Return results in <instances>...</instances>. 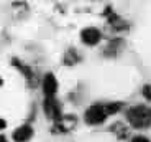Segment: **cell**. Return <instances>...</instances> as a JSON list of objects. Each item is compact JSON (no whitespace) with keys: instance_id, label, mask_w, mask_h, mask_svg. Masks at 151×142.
I'll return each mask as SVG.
<instances>
[{"instance_id":"cell-10","label":"cell","mask_w":151,"mask_h":142,"mask_svg":"<svg viewBox=\"0 0 151 142\" xmlns=\"http://www.w3.org/2000/svg\"><path fill=\"white\" fill-rule=\"evenodd\" d=\"M132 142H150V139L143 137V135H136V137L132 139Z\"/></svg>"},{"instance_id":"cell-4","label":"cell","mask_w":151,"mask_h":142,"mask_svg":"<svg viewBox=\"0 0 151 142\" xmlns=\"http://www.w3.org/2000/svg\"><path fill=\"white\" fill-rule=\"evenodd\" d=\"M76 124H77V119L74 116H61V119L54 122L53 132H69L76 127Z\"/></svg>"},{"instance_id":"cell-7","label":"cell","mask_w":151,"mask_h":142,"mask_svg":"<svg viewBox=\"0 0 151 142\" xmlns=\"http://www.w3.org/2000/svg\"><path fill=\"white\" fill-rule=\"evenodd\" d=\"M33 135V129L31 126L25 124V126H20L13 131V141L15 142H28Z\"/></svg>"},{"instance_id":"cell-8","label":"cell","mask_w":151,"mask_h":142,"mask_svg":"<svg viewBox=\"0 0 151 142\" xmlns=\"http://www.w3.org/2000/svg\"><path fill=\"white\" fill-rule=\"evenodd\" d=\"M12 63H13V66H15V68H18L20 71H22L23 74H25V76H27V79H33V73H31V69L28 68L27 65H23V63H20L18 60H12Z\"/></svg>"},{"instance_id":"cell-6","label":"cell","mask_w":151,"mask_h":142,"mask_svg":"<svg viewBox=\"0 0 151 142\" xmlns=\"http://www.w3.org/2000/svg\"><path fill=\"white\" fill-rule=\"evenodd\" d=\"M58 91V81L56 76L51 73H48L45 78H43V92H45L46 98H54Z\"/></svg>"},{"instance_id":"cell-13","label":"cell","mask_w":151,"mask_h":142,"mask_svg":"<svg viewBox=\"0 0 151 142\" xmlns=\"http://www.w3.org/2000/svg\"><path fill=\"white\" fill-rule=\"evenodd\" d=\"M2 84H4V79H2V78H0V86H2Z\"/></svg>"},{"instance_id":"cell-5","label":"cell","mask_w":151,"mask_h":142,"mask_svg":"<svg viewBox=\"0 0 151 142\" xmlns=\"http://www.w3.org/2000/svg\"><path fill=\"white\" fill-rule=\"evenodd\" d=\"M100 38H102L100 31H99L97 28H94V27L84 28V30L81 31V40H82V43H86V45H89V46L97 45V43L100 42Z\"/></svg>"},{"instance_id":"cell-12","label":"cell","mask_w":151,"mask_h":142,"mask_svg":"<svg viewBox=\"0 0 151 142\" xmlns=\"http://www.w3.org/2000/svg\"><path fill=\"white\" fill-rule=\"evenodd\" d=\"M0 142H8V141H7V137H5V135L0 134Z\"/></svg>"},{"instance_id":"cell-9","label":"cell","mask_w":151,"mask_h":142,"mask_svg":"<svg viewBox=\"0 0 151 142\" xmlns=\"http://www.w3.org/2000/svg\"><path fill=\"white\" fill-rule=\"evenodd\" d=\"M143 94L146 96V99H151V86H145V88H143Z\"/></svg>"},{"instance_id":"cell-3","label":"cell","mask_w":151,"mask_h":142,"mask_svg":"<svg viewBox=\"0 0 151 142\" xmlns=\"http://www.w3.org/2000/svg\"><path fill=\"white\" fill-rule=\"evenodd\" d=\"M43 108H45L46 116H48L49 119H53L54 122L61 119L63 111H61V104L58 103L56 98H45V104H43Z\"/></svg>"},{"instance_id":"cell-11","label":"cell","mask_w":151,"mask_h":142,"mask_svg":"<svg viewBox=\"0 0 151 142\" xmlns=\"http://www.w3.org/2000/svg\"><path fill=\"white\" fill-rule=\"evenodd\" d=\"M5 127H7V122H5V119H2V117H0V131H4Z\"/></svg>"},{"instance_id":"cell-2","label":"cell","mask_w":151,"mask_h":142,"mask_svg":"<svg viewBox=\"0 0 151 142\" xmlns=\"http://www.w3.org/2000/svg\"><path fill=\"white\" fill-rule=\"evenodd\" d=\"M127 119L133 127H148L151 124V108L140 104L135 108H130L127 111Z\"/></svg>"},{"instance_id":"cell-1","label":"cell","mask_w":151,"mask_h":142,"mask_svg":"<svg viewBox=\"0 0 151 142\" xmlns=\"http://www.w3.org/2000/svg\"><path fill=\"white\" fill-rule=\"evenodd\" d=\"M122 108L120 103H107V104H94L86 111L84 117H86L87 124H102L107 119V116L113 114V112H118Z\"/></svg>"}]
</instances>
